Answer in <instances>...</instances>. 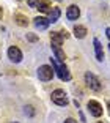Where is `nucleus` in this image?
<instances>
[{
	"instance_id": "nucleus-22",
	"label": "nucleus",
	"mask_w": 110,
	"mask_h": 123,
	"mask_svg": "<svg viewBox=\"0 0 110 123\" xmlns=\"http://www.w3.org/2000/svg\"><path fill=\"white\" fill-rule=\"evenodd\" d=\"M105 33H107V36L110 38V29H107V30H105Z\"/></svg>"
},
{
	"instance_id": "nucleus-6",
	"label": "nucleus",
	"mask_w": 110,
	"mask_h": 123,
	"mask_svg": "<svg viewBox=\"0 0 110 123\" xmlns=\"http://www.w3.org/2000/svg\"><path fill=\"white\" fill-rule=\"evenodd\" d=\"M87 106H88V111H90L91 115H94V117H101V115H102V106H101L98 101L91 99V101H88Z\"/></svg>"
},
{
	"instance_id": "nucleus-14",
	"label": "nucleus",
	"mask_w": 110,
	"mask_h": 123,
	"mask_svg": "<svg viewBox=\"0 0 110 123\" xmlns=\"http://www.w3.org/2000/svg\"><path fill=\"white\" fill-rule=\"evenodd\" d=\"M74 35L82 40V38H85V36H87V29L83 25H75L74 27Z\"/></svg>"
},
{
	"instance_id": "nucleus-13",
	"label": "nucleus",
	"mask_w": 110,
	"mask_h": 123,
	"mask_svg": "<svg viewBox=\"0 0 110 123\" xmlns=\"http://www.w3.org/2000/svg\"><path fill=\"white\" fill-rule=\"evenodd\" d=\"M14 21H16V24L17 25H21V27H27V24H29V19L25 18L24 14H14Z\"/></svg>"
},
{
	"instance_id": "nucleus-7",
	"label": "nucleus",
	"mask_w": 110,
	"mask_h": 123,
	"mask_svg": "<svg viewBox=\"0 0 110 123\" xmlns=\"http://www.w3.org/2000/svg\"><path fill=\"white\" fill-rule=\"evenodd\" d=\"M80 16V10H79L77 5H69L66 10V18L69 19V21H75V19Z\"/></svg>"
},
{
	"instance_id": "nucleus-12",
	"label": "nucleus",
	"mask_w": 110,
	"mask_h": 123,
	"mask_svg": "<svg viewBox=\"0 0 110 123\" xmlns=\"http://www.w3.org/2000/svg\"><path fill=\"white\" fill-rule=\"evenodd\" d=\"M58 18H60V8L58 6H52V10L49 11V21L50 22H57L58 21Z\"/></svg>"
},
{
	"instance_id": "nucleus-8",
	"label": "nucleus",
	"mask_w": 110,
	"mask_h": 123,
	"mask_svg": "<svg viewBox=\"0 0 110 123\" xmlns=\"http://www.w3.org/2000/svg\"><path fill=\"white\" fill-rule=\"evenodd\" d=\"M33 24H35V27H36V29H39V30H44V29H47V27H49L50 21H49L47 18H43V16H38V18H35V19H33Z\"/></svg>"
},
{
	"instance_id": "nucleus-24",
	"label": "nucleus",
	"mask_w": 110,
	"mask_h": 123,
	"mask_svg": "<svg viewBox=\"0 0 110 123\" xmlns=\"http://www.w3.org/2000/svg\"><path fill=\"white\" fill-rule=\"evenodd\" d=\"M109 51H110V44H109Z\"/></svg>"
},
{
	"instance_id": "nucleus-4",
	"label": "nucleus",
	"mask_w": 110,
	"mask_h": 123,
	"mask_svg": "<svg viewBox=\"0 0 110 123\" xmlns=\"http://www.w3.org/2000/svg\"><path fill=\"white\" fill-rule=\"evenodd\" d=\"M38 77L41 80H50L53 77V69H52V66H49V65L39 66V69H38Z\"/></svg>"
},
{
	"instance_id": "nucleus-9",
	"label": "nucleus",
	"mask_w": 110,
	"mask_h": 123,
	"mask_svg": "<svg viewBox=\"0 0 110 123\" xmlns=\"http://www.w3.org/2000/svg\"><path fill=\"white\" fill-rule=\"evenodd\" d=\"M93 44H94V52H96V58L99 62L104 60V51H102V44L99 43V40L98 38H94L93 40Z\"/></svg>"
},
{
	"instance_id": "nucleus-20",
	"label": "nucleus",
	"mask_w": 110,
	"mask_h": 123,
	"mask_svg": "<svg viewBox=\"0 0 110 123\" xmlns=\"http://www.w3.org/2000/svg\"><path fill=\"white\" fill-rule=\"evenodd\" d=\"M64 123H77V120H74V118H66V120H64Z\"/></svg>"
},
{
	"instance_id": "nucleus-19",
	"label": "nucleus",
	"mask_w": 110,
	"mask_h": 123,
	"mask_svg": "<svg viewBox=\"0 0 110 123\" xmlns=\"http://www.w3.org/2000/svg\"><path fill=\"white\" fill-rule=\"evenodd\" d=\"M61 36H63V38H64V40H66V38H68V36H69V35H68V32H66V30H61Z\"/></svg>"
},
{
	"instance_id": "nucleus-2",
	"label": "nucleus",
	"mask_w": 110,
	"mask_h": 123,
	"mask_svg": "<svg viewBox=\"0 0 110 123\" xmlns=\"http://www.w3.org/2000/svg\"><path fill=\"white\" fill-rule=\"evenodd\" d=\"M85 84H87V87H90L91 90H94V92H99L101 90V82H99V79L93 74V73H85Z\"/></svg>"
},
{
	"instance_id": "nucleus-18",
	"label": "nucleus",
	"mask_w": 110,
	"mask_h": 123,
	"mask_svg": "<svg viewBox=\"0 0 110 123\" xmlns=\"http://www.w3.org/2000/svg\"><path fill=\"white\" fill-rule=\"evenodd\" d=\"M27 40H29V41H38V36H36V35H32V33H29V35H27Z\"/></svg>"
},
{
	"instance_id": "nucleus-16",
	"label": "nucleus",
	"mask_w": 110,
	"mask_h": 123,
	"mask_svg": "<svg viewBox=\"0 0 110 123\" xmlns=\"http://www.w3.org/2000/svg\"><path fill=\"white\" fill-rule=\"evenodd\" d=\"M24 109H25V114H29L30 117H32L33 114H35V111H33V107H32V106H25Z\"/></svg>"
},
{
	"instance_id": "nucleus-15",
	"label": "nucleus",
	"mask_w": 110,
	"mask_h": 123,
	"mask_svg": "<svg viewBox=\"0 0 110 123\" xmlns=\"http://www.w3.org/2000/svg\"><path fill=\"white\" fill-rule=\"evenodd\" d=\"M52 49H53V52H55V58H58L60 62H64L66 55H64V52L61 51V47L60 46H55V47H52Z\"/></svg>"
},
{
	"instance_id": "nucleus-17",
	"label": "nucleus",
	"mask_w": 110,
	"mask_h": 123,
	"mask_svg": "<svg viewBox=\"0 0 110 123\" xmlns=\"http://www.w3.org/2000/svg\"><path fill=\"white\" fill-rule=\"evenodd\" d=\"M38 3H39V0H29V5L32 8H38Z\"/></svg>"
},
{
	"instance_id": "nucleus-21",
	"label": "nucleus",
	"mask_w": 110,
	"mask_h": 123,
	"mask_svg": "<svg viewBox=\"0 0 110 123\" xmlns=\"http://www.w3.org/2000/svg\"><path fill=\"white\" fill-rule=\"evenodd\" d=\"M2 16H3V10H2V6H0V19H2Z\"/></svg>"
},
{
	"instance_id": "nucleus-3",
	"label": "nucleus",
	"mask_w": 110,
	"mask_h": 123,
	"mask_svg": "<svg viewBox=\"0 0 110 123\" xmlns=\"http://www.w3.org/2000/svg\"><path fill=\"white\" fill-rule=\"evenodd\" d=\"M52 101L58 106H66L68 104V96L64 93V90L61 88H57V90L52 92Z\"/></svg>"
},
{
	"instance_id": "nucleus-25",
	"label": "nucleus",
	"mask_w": 110,
	"mask_h": 123,
	"mask_svg": "<svg viewBox=\"0 0 110 123\" xmlns=\"http://www.w3.org/2000/svg\"><path fill=\"white\" fill-rule=\"evenodd\" d=\"M98 123H104V122H98Z\"/></svg>"
},
{
	"instance_id": "nucleus-10",
	"label": "nucleus",
	"mask_w": 110,
	"mask_h": 123,
	"mask_svg": "<svg viewBox=\"0 0 110 123\" xmlns=\"http://www.w3.org/2000/svg\"><path fill=\"white\" fill-rule=\"evenodd\" d=\"M63 36H61L60 32H52V35H50V41H52V47L55 46H61V43H63Z\"/></svg>"
},
{
	"instance_id": "nucleus-1",
	"label": "nucleus",
	"mask_w": 110,
	"mask_h": 123,
	"mask_svg": "<svg viewBox=\"0 0 110 123\" xmlns=\"http://www.w3.org/2000/svg\"><path fill=\"white\" fill-rule=\"evenodd\" d=\"M52 60V66H53V71H57L58 77L61 80H71V73L68 71L66 65H64V62H60L58 58H50Z\"/></svg>"
},
{
	"instance_id": "nucleus-26",
	"label": "nucleus",
	"mask_w": 110,
	"mask_h": 123,
	"mask_svg": "<svg viewBox=\"0 0 110 123\" xmlns=\"http://www.w3.org/2000/svg\"><path fill=\"white\" fill-rule=\"evenodd\" d=\"M14 123H16V122H14Z\"/></svg>"
},
{
	"instance_id": "nucleus-23",
	"label": "nucleus",
	"mask_w": 110,
	"mask_h": 123,
	"mask_svg": "<svg viewBox=\"0 0 110 123\" xmlns=\"http://www.w3.org/2000/svg\"><path fill=\"white\" fill-rule=\"evenodd\" d=\"M107 107H109V112H110V101L107 103Z\"/></svg>"
},
{
	"instance_id": "nucleus-5",
	"label": "nucleus",
	"mask_w": 110,
	"mask_h": 123,
	"mask_svg": "<svg viewBox=\"0 0 110 123\" xmlns=\"http://www.w3.org/2000/svg\"><path fill=\"white\" fill-rule=\"evenodd\" d=\"M8 58H10L11 62H14V63H19V62L22 60V52L19 47L16 46H11L10 49H8Z\"/></svg>"
},
{
	"instance_id": "nucleus-11",
	"label": "nucleus",
	"mask_w": 110,
	"mask_h": 123,
	"mask_svg": "<svg viewBox=\"0 0 110 123\" xmlns=\"http://www.w3.org/2000/svg\"><path fill=\"white\" fill-rule=\"evenodd\" d=\"M36 10L43 11V13H49V11L52 10V5H50V2H49V0H39L38 8H36Z\"/></svg>"
}]
</instances>
